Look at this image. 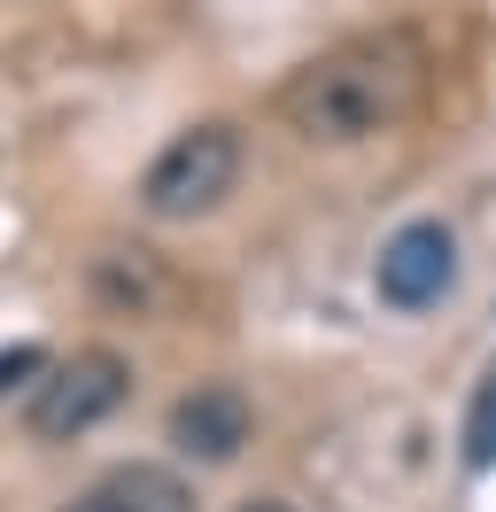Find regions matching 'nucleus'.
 <instances>
[{
    "mask_svg": "<svg viewBox=\"0 0 496 512\" xmlns=\"http://www.w3.org/2000/svg\"><path fill=\"white\" fill-rule=\"evenodd\" d=\"M62 512H124V505L109 497V489H93V497H78V505H62Z\"/></svg>",
    "mask_w": 496,
    "mask_h": 512,
    "instance_id": "9",
    "label": "nucleus"
},
{
    "mask_svg": "<svg viewBox=\"0 0 496 512\" xmlns=\"http://www.w3.org/2000/svg\"><path fill=\"white\" fill-rule=\"evenodd\" d=\"M248 435H256V412L233 381H202L171 404V450L194 458V466H233L248 450Z\"/></svg>",
    "mask_w": 496,
    "mask_h": 512,
    "instance_id": "5",
    "label": "nucleus"
},
{
    "mask_svg": "<svg viewBox=\"0 0 496 512\" xmlns=\"http://www.w3.org/2000/svg\"><path fill=\"white\" fill-rule=\"evenodd\" d=\"M372 288H380V303H396V311H427V303H442V295L458 288V241H450V225H442V218H411L396 241L380 249Z\"/></svg>",
    "mask_w": 496,
    "mask_h": 512,
    "instance_id": "4",
    "label": "nucleus"
},
{
    "mask_svg": "<svg viewBox=\"0 0 496 512\" xmlns=\"http://www.w3.org/2000/svg\"><path fill=\"white\" fill-rule=\"evenodd\" d=\"M124 396H132V365L117 350H70L62 365H47V381L31 396V435L39 443H78Z\"/></svg>",
    "mask_w": 496,
    "mask_h": 512,
    "instance_id": "3",
    "label": "nucleus"
},
{
    "mask_svg": "<svg viewBox=\"0 0 496 512\" xmlns=\"http://www.w3.org/2000/svg\"><path fill=\"white\" fill-rule=\"evenodd\" d=\"M31 373H47V357L31 350V342H16V350H0V396H8V388H24Z\"/></svg>",
    "mask_w": 496,
    "mask_h": 512,
    "instance_id": "8",
    "label": "nucleus"
},
{
    "mask_svg": "<svg viewBox=\"0 0 496 512\" xmlns=\"http://www.w3.org/2000/svg\"><path fill=\"white\" fill-rule=\"evenodd\" d=\"M465 466H473V474L496 466V381L473 388V412H465Z\"/></svg>",
    "mask_w": 496,
    "mask_h": 512,
    "instance_id": "7",
    "label": "nucleus"
},
{
    "mask_svg": "<svg viewBox=\"0 0 496 512\" xmlns=\"http://www.w3.org/2000/svg\"><path fill=\"white\" fill-rule=\"evenodd\" d=\"M419 86H427V55H419V39H349L334 55H318L287 78V94H279V117L318 140V148H349V140H372V132H388L396 117L419 109Z\"/></svg>",
    "mask_w": 496,
    "mask_h": 512,
    "instance_id": "1",
    "label": "nucleus"
},
{
    "mask_svg": "<svg viewBox=\"0 0 496 512\" xmlns=\"http://www.w3.org/2000/svg\"><path fill=\"white\" fill-rule=\"evenodd\" d=\"M101 489H109L124 512H194V489H186L171 466H117Z\"/></svg>",
    "mask_w": 496,
    "mask_h": 512,
    "instance_id": "6",
    "label": "nucleus"
},
{
    "mask_svg": "<svg viewBox=\"0 0 496 512\" xmlns=\"http://www.w3.org/2000/svg\"><path fill=\"white\" fill-rule=\"evenodd\" d=\"M233 512H295L287 497H248V505H233Z\"/></svg>",
    "mask_w": 496,
    "mask_h": 512,
    "instance_id": "10",
    "label": "nucleus"
},
{
    "mask_svg": "<svg viewBox=\"0 0 496 512\" xmlns=\"http://www.w3.org/2000/svg\"><path fill=\"white\" fill-rule=\"evenodd\" d=\"M233 187H241V132L233 125H194L148 163L140 210H148L155 225H194V218H210Z\"/></svg>",
    "mask_w": 496,
    "mask_h": 512,
    "instance_id": "2",
    "label": "nucleus"
}]
</instances>
